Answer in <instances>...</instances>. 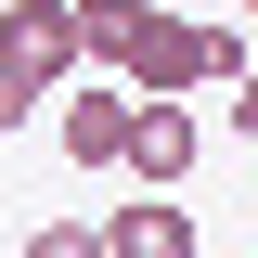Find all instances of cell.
<instances>
[{"label":"cell","mask_w":258,"mask_h":258,"mask_svg":"<svg viewBox=\"0 0 258 258\" xmlns=\"http://www.w3.org/2000/svg\"><path fill=\"white\" fill-rule=\"evenodd\" d=\"M116 168L168 194V181L194 168V103H129V129H116Z\"/></svg>","instance_id":"obj_3"},{"label":"cell","mask_w":258,"mask_h":258,"mask_svg":"<svg viewBox=\"0 0 258 258\" xmlns=\"http://www.w3.org/2000/svg\"><path fill=\"white\" fill-rule=\"evenodd\" d=\"M0 78H13L26 103L78 78V26H64V0H0Z\"/></svg>","instance_id":"obj_2"},{"label":"cell","mask_w":258,"mask_h":258,"mask_svg":"<svg viewBox=\"0 0 258 258\" xmlns=\"http://www.w3.org/2000/svg\"><path fill=\"white\" fill-rule=\"evenodd\" d=\"M142 13H155V0H64L78 64H103V78H116V64H129V39H142Z\"/></svg>","instance_id":"obj_5"},{"label":"cell","mask_w":258,"mask_h":258,"mask_svg":"<svg viewBox=\"0 0 258 258\" xmlns=\"http://www.w3.org/2000/svg\"><path fill=\"white\" fill-rule=\"evenodd\" d=\"M13 129H26V91H13V78H0V142H13Z\"/></svg>","instance_id":"obj_8"},{"label":"cell","mask_w":258,"mask_h":258,"mask_svg":"<svg viewBox=\"0 0 258 258\" xmlns=\"http://www.w3.org/2000/svg\"><path fill=\"white\" fill-rule=\"evenodd\" d=\"M103 258H194V207H116V220H103Z\"/></svg>","instance_id":"obj_4"},{"label":"cell","mask_w":258,"mask_h":258,"mask_svg":"<svg viewBox=\"0 0 258 258\" xmlns=\"http://www.w3.org/2000/svg\"><path fill=\"white\" fill-rule=\"evenodd\" d=\"M129 103H181V91H207V78H245V39L232 26H194V13H142V39H129Z\"/></svg>","instance_id":"obj_1"},{"label":"cell","mask_w":258,"mask_h":258,"mask_svg":"<svg viewBox=\"0 0 258 258\" xmlns=\"http://www.w3.org/2000/svg\"><path fill=\"white\" fill-rule=\"evenodd\" d=\"M13 258H103V232H91V220H39Z\"/></svg>","instance_id":"obj_7"},{"label":"cell","mask_w":258,"mask_h":258,"mask_svg":"<svg viewBox=\"0 0 258 258\" xmlns=\"http://www.w3.org/2000/svg\"><path fill=\"white\" fill-rule=\"evenodd\" d=\"M116 129H129V91L91 78V91L64 103V155H78V168H116Z\"/></svg>","instance_id":"obj_6"}]
</instances>
